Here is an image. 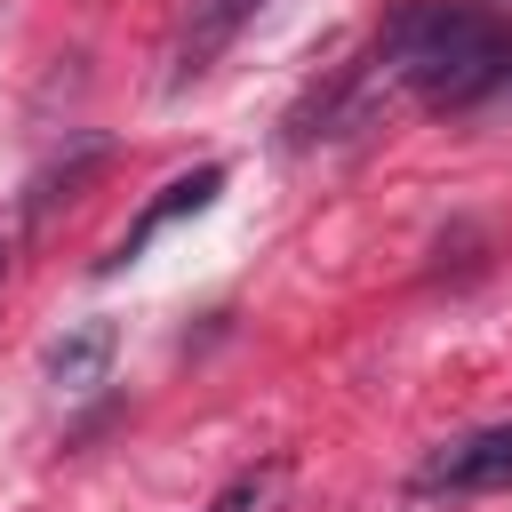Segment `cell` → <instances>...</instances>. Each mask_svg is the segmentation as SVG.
<instances>
[{"instance_id":"obj_1","label":"cell","mask_w":512,"mask_h":512,"mask_svg":"<svg viewBox=\"0 0 512 512\" xmlns=\"http://www.w3.org/2000/svg\"><path fill=\"white\" fill-rule=\"evenodd\" d=\"M376 72L424 104H480L512 80V16L472 0H400L376 32Z\"/></svg>"},{"instance_id":"obj_2","label":"cell","mask_w":512,"mask_h":512,"mask_svg":"<svg viewBox=\"0 0 512 512\" xmlns=\"http://www.w3.org/2000/svg\"><path fill=\"white\" fill-rule=\"evenodd\" d=\"M216 192H224V168H216V160H208V168H192V176H176V184H160V200H152V208H144V216H136V224H128L120 240H112L104 272L136 264V256H144V248H152V240H160V232H168L176 216H200V208H208Z\"/></svg>"},{"instance_id":"obj_3","label":"cell","mask_w":512,"mask_h":512,"mask_svg":"<svg viewBox=\"0 0 512 512\" xmlns=\"http://www.w3.org/2000/svg\"><path fill=\"white\" fill-rule=\"evenodd\" d=\"M424 488H512V424H480L424 464Z\"/></svg>"},{"instance_id":"obj_4","label":"cell","mask_w":512,"mask_h":512,"mask_svg":"<svg viewBox=\"0 0 512 512\" xmlns=\"http://www.w3.org/2000/svg\"><path fill=\"white\" fill-rule=\"evenodd\" d=\"M104 368H112V320H88V328L48 344V384L56 392H88V384H104Z\"/></svg>"},{"instance_id":"obj_5","label":"cell","mask_w":512,"mask_h":512,"mask_svg":"<svg viewBox=\"0 0 512 512\" xmlns=\"http://www.w3.org/2000/svg\"><path fill=\"white\" fill-rule=\"evenodd\" d=\"M256 8H264V0H192V24H184V72H200V64L256 16Z\"/></svg>"},{"instance_id":"obj_6","label":"cell","mask_w":512,"mask_h":512,"mask_svg":"<svg viewBox=\"0 0 512 512\" xmlns=\"http://www.w3.org/2000/svg\"><path fill=\"white\" fill-rule=\"evenodd\" d=\"M280 488H288V464H256V472H240L208 512H272V504H280Z\"/></svg>"},{"instance_id":"obj_7","label":"cell","mask_w":512,"mask_h":512,"mask_svg":"<svg viewBox=\"0 0 512 512\" xmlns=\"http://www.w3.org/2000/svg\"><path fill=\"white\" fill-rule=\"evenodd\" d=\"M0 280H8V240H0Z\"/></svg>"}]
</instances>
